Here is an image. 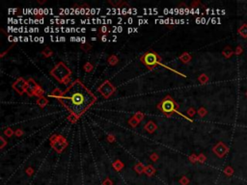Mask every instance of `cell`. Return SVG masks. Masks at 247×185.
<instances>
[{
    "label": "cell",
    "mask_w": 247,
    "mask_h": 185,
    "mask_svg": "<svg viewBox=\"0 0 247 185\" xmlns=\"http://www.w3.org/2000/svg\"><path fill=\"white\" fill-rule=\"evenodd\" d=\"M71 115L79 118L96 102L97 97L79 79L73 81L58 99Z\"/></svg>",
    "instance_id": "cell-1"
},
{
    "label": "cell",
    "mask_w": 247,
    "mask_h": 185,
    "mask_svg": "<svg viewBox=\"0 0 247 185\" xmlns=\"http://www.w3.org/2000/svg\"><path fill=\"white\" fill-rule=\"evenodd\" d=\"M50 74L55 78L57 81L63 84H68L70 82L71 71L65 65L63 62L58 63L50 71Z\"/></svg>",
    "instance_id": "cell-2"
},
{
    "label": "cell",
    "mask_w": 247,
    "mask_h": 185,
    "mask_svg": "<svg viewBox=\"0 0 247 185\" xmlns=\"http://www.w3.org/2000/svg\"><path fill=\"white\" fill-rule=\"evenodd\" d=\"M157 109L161 111L166 117H171L174 113H179V104L174 100L170 95H166L160 102L157 104Z\"/></svg>",
    "instance_id": "cell-3"
},
{
    "label": "cell",
    "mask_w": 247,
    "mask_h": 185,
    "mask_svg": "<svg viewBox=\"0 0 247 185\" xmlns=\"http://www.w3.org/2000/svg\"><path fill=\"white\" fill-rule=\"evenodd\" d=\"M140 61L143 65H145L150 71H153L158 65H162V58L153 50L147 51L140 57Z\"/></svg>",
    "instance_id": "cell-4"
},
{
    "label": "cell",
    "mask_w": 247,
    "mask_h": 185,
    "mask_svg": "<svg viewBox=\"0 0 247 185\" xmlns=\"http://www.w3.org/2000/svg\"><path fill=\"white\" fill-rule=\"evenodd\" d=\"M50 145L57 152L61 153L68 146L66 139L62 135H54L50 138Z\"/></svg>",
    "instance_id": "cell-5"
},
{
    "label": "cell",
    "mask_w": 247,
    "mask_h": 185,
    "mask_svg": "<svg viewBox=\"0 0 247 185\" xmlns=\"http://www.w3.org/2000/svg\"><path fill=\"white\" fill-rule=\"evenodd\" d=\"M97 91L102 95V97L104 98H109L115 92H116V88H115L114 85L109 80H105L104 82L97 88Z\"/></svg>",
    "instance_id": "cell-6"
},
{
    "label": "cell",
    "mask_w": 247,
    "mask_h": 185,
    "mask_svg": "<svg viewBox=\"0 0 247 185\" xmlns=\"http://www.w3.org/2000/svg\"><path fill=\"white\" fill-rule=\"evenodd\" d=\"M26 88H27V80L23 79V77H19L18 80H16L13 83V89L15 90L16 92H19V95H23L24 92H26Z\"/></svg>",
    "instance_id": "cell-7"
},
{
    "label": "cell",
    "mask_w": 247,
    "mask_h": 185,
    "mask_svg": "<svg viewBox=\"0 0 247 185\" xmlns=\"http://www.w3.org/2000/svg\"><path fill=\"white\" fill-rule=\"evenodd\" d=\"M40 85H38L35 80L32 79V78H29V79L27 80V88H26V92L27 95H29V97H34V92H35V91L37 89H38V87Z\"/></svg>",
    "instance_id": "cell-8"
},
{
    "label": "cell",
    "mask_w": 247,
    "mask_h": 185,
    "mask_svg": "<svg viewBox=\"0 0 247 185\" xmlns=\"http://www.w3.org/2000/svg\"><path fill=\"white\" fill-rule=\"evenodd\" d=\"M144 129L146 130V131H148L149 133H153L157 129V125H156V123H154V121H149L148 123L144 125Z\"/></svg>",
    "instance_id": "cell-9"
},
{
    "label": "cell",
    "mask_w": 247,
    "mask_h": 185,
    "mask_svg": "<svg viewBox=\"0 0 247 185\" xmlns=\"http://www.w3.org/2000/svg\"><path fill=\"white\" fill-rule=\"evenodd\" d=\"M213 151L216 153L218 156H222L224 153L227 151V149L222 143H219L217 146H215V147L213 149Z\"/></svg>",
    "instance_id": "cell-10"
},
{
    "label": "cell",
    "mask_w": 247,
    "mask_h": 185,
    "mask_svg": "<svg viewBox=\"0 0 247 185\" xmlns=\"http://www.w3.org/2000/svg\"><path fill=\"white\" fill-rule=\"evenodd\" d=\"M179 59L182 61L183 64H188L189 61L191 60V56L187 53V52H185V53H183V54L179 57Z\"/></svg>",
    "instance_id": "cell-11"
},
{
    "label": "cell",
    "mask_w": 247,
    "mask_h": 185,
    "mask_svg": "<svg viewBox=\"0 0 247 185\" xmlns=\"http://www.w3.org/2000/svg\"><path fill=\"white\" fill-rule=\"evenodd\" d=\"M48 103V100H47V97H39L38 98V100H37V104H38V105L41 107V108H44V107L47 105V104Z\"/></svg>",
    "instance_id": "cell-12"
},
{
    "label": "cell",
    "mask_w": 247,
    "mask_h": 185,
    "mask_svg": "<svg viewBox=\"0 0 247 185\" xmlns=\"http://www.w3.org/2000/svg\"><path fill=\"white\" fill-rule=\"evenodd\" d=\"M108 64L110 66H115L117 65L118 62H119V59H118V57L116 56V55H111V56L108 57Z\"/></svg>",
    "instance_id": "cell-13"
},
{
    "label": "cell",
    "mask_w": 247,
    "mask_h": 185,
    "mask_svg": "<svg viewBox=\"0 0 247 185\" xmlns=\"http://www.w3.org/2000/svg\"><path fill=\"white\" fill-rule=\"evenodd\" d=\"M99 37H102V36H103V35H107L109 32H110V29H109L107 26L103 25L99 28Z\"/></svg>",
    "instance_id": "cell-14"
},
{
    "label": "cell",
    "mask_w": 247,
    "mask_h": 185,
    "mask_svg": "<svg viewBox=\"0 0 247 185\" xmlns=\"http://www.w3.org/2000/svg\"><path fill=\"white\" fill-rule=\"evenodd\" d=\"M62 94H63V92H61V90L56 88V89L53 90V92H52V94L50 95V97H56L57 99H59V98L61 97Z\"/></svg>",
    "instance_id": "cell-15"
},
{
    "label": "cell",
    "mask_w": 247,
    "mask_h": 185,
    "mask_svg": "<svg viewBox=\"0 0 247 185\" xmlns=\"http://www.w3.org/2000/svg\"><path fill=\"white\" fill-rule=\"evenodd\" d=\"M42 54L44 55V57L48 58V57L52 56L53 52H52V50H51V49H50L49 47H45V50H43V51H42Z\"/></svg>",
    "instance_id": "cell-16"
},
{
    "label": "cell",
    "mask_w": 247,
    "mask_h": 185,
    "mask_svg": "<svg viewBox=\"0 0 247 185\" xmlns=\"http://www.w3.org/2000/svg\"><path fill=\"white\" fill-rule=\"evenodd\" d=\"M83 69H84V71L86 72H90V71H93L94 66L92 65L90 62H87V63H85V65H84V66H83Z\"/></svg>",
    "instance_id": "cell-17"
},
{
    "label": "cell",
    "mask_w": 247,
    "mask_h": 185,
    "mask_svg": "<svg viewBox=\"0 0 247 185\" xmlns=\"http://www.w3.org/2000/svg\"><path fill=\"white\" fill-rule=\"evenodd\" d=\"M128 123H130V125L131 127H136L137 125H138L139 121H137L134 117H132V118H130V120H128Z\"/></svg>",
    "instance_id": "cell-18"
},
{
    "label": "cell",
    "mask_w": 247,
    "mask_h": 185,
    "mask_svg": "<svg viewBox=\"0 0 247 185\" xmlns=\"http://www.w3.org/2000/svg\"><path fill=\"white\" fill-rule=\"evenodd\" d=\"M133 117L135 118L136 120L140 123V121H141L143 119H144V114H143V113H141V112H137V113H135V114H134Z\"/></svg>",
    "instance_id": "cell-19"
},
{
    "label": "cell",
    "mask_w": 247,
    "mask_h": 185,
    "mask_svg": "<svg viewBox=\"0 0 247 185\" xmlns=\"http://www.w3.org/2000/svg\"><path fill=\"white\" fill-rule=\"evenodd\" d=\"M113 167H114V168H116V170L120 171L121 168H123V167H124V165H123V163H122V162H121L120 160H117V161H115V162H114Z\"/></svg>",
    "instance_id": "cell-20"
},
{
    "label": "cell",
    "mask_w": 247,
    "mask_h": 185,
    "mask_svg": "<svg viewBox=\"0 0 247 185\" xmlns=\"http://www.w3.org/2000/svg\"><path fill=\"white\" fill-rule=\"evenodd\" d=\"M4 134L7 136V137H11V136H13L14 134H15V131H13L11 128H7L4 130Z\"/></svg>",
    "instance_id": "cell-21"
},
{
    "label": "cell",
    "mask_w": 247,
    "mask_h": 185,
    "mask_svg": "<svg viewBox=\"0 0 247 185\" xmlns=\"http://www.w3.org/2000/svg\"><path fill=\"white\" fill-rule=\"evenodd\" d=\"M208 80H209V78L207 77V75H205V74H202V75H200V76H199V81L202 84H205Z\"/></svg>",
    "instance_id": "cell-22"
},
{
    "label": "cell",
    "mask_w": 247,
    "mask_h": 185,
    "mask_svg": "<svg viewBox=\"0 0 247 185\" xmlns=\"http://www.w3.org/2000/svg\"><path fill=\"white\" fill-rule=\"evenodd\" d=\"M81 48H82L84 51L87 52V51H89V50H90V49L92 48V46H91V45H89V43L86 42V43H84V45H82Z\"/></svg>",
    "instance_id": "cell-23"
},
{
    "label": "cell",
    "mask_w": 247,
    "mask_h": 185,
    "mask_svg": "<svg viewBox=\"0 0 247 185\" xmlns=\"http://www.w3.org/2000/svg\"><path fill=\"white\" fill-rule=\"evenodd\" d=\"M68 119H69V121H70L71 123H75V121H77V120H78L79 118H77L76 116H74V115H71L70 117H69Z\"/></svg>",
    "instance_id": "cell-24"
},
{
    "label": "cell",
    "mask_w": 247,
    "mask_h": 185,
    "mask_svg": "<svg viewBox=\"0 0 247 185\" xmlns=\"http://www.w3.org/2000/svg\"><path fill=\"white\" fill-rule=\"evenodd\" d=\"M198 113H199V115L201 116V117H204V116L206 115V113H207V111H206V109L205 108H200L199 110H198Z\"/></svg>",
    "instance_id": "cell-25"
},
{
    "label": "cell",
    "mask_w": 247,
    "mask_h": 185,
    "mask_svg": "<svg viewBox=\"0 0 247 185\" xmlns=\"http://www.w3.org/2000/svg\"><path fill=\"white\" fill-rule=\"evenodd\" d=\"M135 169L138 173H141L143 170H144V168H143V165L142 164H137L135 166Z\"/></svg>",
    "instance_id": "cell-26"
},
{
    "label": "cell",
    "mask_w": 247,
    "mask_h": 185,
    "mask_svg": "<svg viewBox=\"0 0 247 185\" xmlns=\"http://www.w3.org/2000/svg\"><path fill=\"white\" fill-rule=\"evenodd\" d=\"M154 170L153 169V167L152 166H149L147 167V169H146V173H148V175H152V173H154Z\"/></svg>",
    "instance_id": "cell-27"
},
{
    "label": "cell",
    "mask_w": 247,
    "mask_h": 185,
    "mask_svg": "<svg viewBox=\"0 0 247 185\" xmlns=\"http://www.w3.org/2000/svg\"><path fill=\"white\" fill-rule=\"evenodd\" d=\"M195 114V110L193 108H189L187 110V115L189 116V117H192V116H194Z\"/></svg>",
    "instance_id": "cell-28"
},
{
    "label": "cell",
    "mask_w": 247,
    "mask_h": 185,
    "mask_svg": "<svg viewBox=\"0 0 247 185\" xmlns=\"http://www.w3.org/2000/svg\"><path fill=\"white\" fill-rule=\"evenodd\" d=\"M15 134H16V136H18V137H21V136L23 134V131H22L21 129H18V130H16V131L15 132Z\"/></svg>",
    "instance_id": "cell-29"
},
{
    "label": "cell",
    "mask_w": 247,
    "mask_h": 185,
    "mask_svg": "<svg viewBox=\"0 0 247 185\" xmlns=\"http://www.w3.org/2000/svg\"><path fill=\"white\" fill-rule=\"evenodd\" d=\"M107 140H108V142H110V143H113V142L115 141V137L113 135H108Z\"/></svg>",
    "instance_id": "cell-30"
},
{
    "label": "cell",
    "mask_w": 247,
    "mask_h": 185,
    "mask_svg": "<svg viewBox=\"0 0 247 185\" xmlns=\"http://www.w3.org/2000/svg\"><path fill=\"white\" fill-rule=\"evenodd\" d=\"M157 158H158V155H157L156 153H153V154L151 155V159H152L153 161H156Z\"/></svg>",
    "instance_id": "cell-31"
},
{
    "label": "cell",
    "mask_w": 247,
    "mask_h": 185,
    "mask_svg": "<svg viewBox=\"0 0 247 185\" xmlns=\"http://www.w3.org/2000/svg\"><path fill=\"white\" fill-rule=\"evenodd\" d=\"M99 38H100V40H102V42H105L106 40H107V35H103V36L99 37Z\"/></svg>",
    "instance_id": "cell-32"
},
{
    "label": "cell",
    "mask_w": 247,
    "mask_h": 185,
    "mask_svg": "<svg viewBox=\"0 0 247 185\" xmlns=\"http://www.w3.org/2000/svg\"><path fill=\"white\" fill-rule=\"evenodd\" d=\"M1 141H2V145H1V149H3V147H5V145H6V142H5L4 138L1 137Z\"/></svg>",
    "instance_id": "cell-33"
},
{
    "label": "cell",
    "mask_w": 247,
    "mask_h": 185,
    "mask_svg": "<svg viewBox=\"0 0 247 185\" xmlns=\"http://www.w3.org/2000/svg\"><path fill=\"white\" fill-rule=\"evenodd\" d=\"M189 159H190L191 161H195L197 159V157H196V156H194V155H191L190 157H189Z\"/></svg>",
    "instance_id": "cell-34"
},
{
    "label": "cell",
    "mask_w": 247,
    "mask_h": 185,
    "mask_svg": "<svg viewBox=\"0 0 247 185\" xmlns=\"http://www.w3.org/2000/svg\"><path fill=\"white\" fill-rule=\"evenodd\" d=\"M122 31H123V27H121V26L117 27V32H122Z\"/></svg>",
    "instance_id": "cell-35"
},
{
    "label": "cell",
    "mask_w": 247,
    "mask_h": 185,
    "mask_svg": "<svg viewBox=\"0 0 247 185\" xmlns=\"http://www.w3.org/2000/svg\"><path fill=\"white\" fill-rule=\"evenodd\" d=\"M59 39H60V42H65V40H66V38H65V37H60Z\"/></svg>",
    "instance_id": "cell-36"
},
{
    "label": "cell",
    "mask_w": 247,
    "mask_h": 185,
    "mask_svg": "<svg viewBox=\"0 0 247 185\" xmlns=\"http://www.w3.org/2000/svg\"><path fill=\"white\" fill-rule=\"evenodd\" d=\"M39 42H41V43L44 42V38H43V37H40V39H39Z\"/></svg>",
    "instance_id": "cell-37"
},
{
    "label": "cell",
    "mask_w": 247,
    "mask_h": 185,
    "mask_svg": "<svg viewBox=\"0 0 247 185\" xmlns=\"http://www.w3.org/2000/svg\"><path fill=\"white\" fill-rule=\"evenodd\" d=\"M128 23H130V24H131V23L133 22V19H132V18H128Z\"/></svg>",
    "instance_id": "cell-38"
},
{
    "label": "cell",
    "mask_w": 247,
    "mask_h": 185,
    "mask_svg": "<svg viewBox=\"0 0 247 185\" xmlns=\"http://www.w3.org/2000/svg\"><path fill=\"white\" fill-rule=\"evenodd\" d=\"M39 39H40V38H38V37L34 38V42H39Z\"/></svg>",
    "instance_id": "cell-39"
},
{
    "label": "cell",
    "mask_w": 247,
    "mask_h": 185,
    "mask_svg": "<svg viewBox=\"0 0 247 185\" xmlns=\"http://www.w3.org/2000/svg\"><path fill=\"white\" fill-rule=\"evenodd\" d=\"M28 39H29V38H27V37H24V38H23V40H24V42H28V40H29Z\"/></svg>",
    "instance_id": "cell-40"
},
{
    "label": "cell",
    "mask_w": 247,
    "mask_h": 185,
    "mask_svg": "<svg viewBox=\"0 0 247 185\" xmlns=\"http://www.w3.org/2000/svg\"><path fill=\"white\" fill-rule=\"evenodd\" d=\"M71 42H73V40H76V38L71 37Z\"/></svg>",
    "instance_id": "cell-41"
},
{
    "label": "cell",
    "mask_w": 247,
    "mask_h": 185,
    "mask_svg": "<svg viewBox=\"0 0 247 185\" xmlns=\"http://www.w3.org/2000/svg\"><path fill=\"white\" fill-rule=\"evenodd\" d=\"M80 30H81V32H83V33H85V32H86V29H85V28H81Z\"/></svg>",
    "instance_id": "cell-42"
},
{
    "label": "cell",
    "mask_w": 247,
    "mask_h": 185,
    "mask_svg": "<svg viewBox=\"0 0 247 185\" xmlns=\"http://www.w3.org/2000/svg\"><path fill=\"white\" fill-rule=\"evenodd\" d=\"M132 30H133L132 28H128V33H131V32H132Z\"/></svg>",
    "instance_id": "cell-43"
},
{
    "label": "cell",
    "mask_w": 247,
    "mask_h": 185,
    "mask_svg": "<svg viewBox=\"0 0 247 185\" xmlns=\"http://www.w3.org/2000/svg\"><path fill=\"white\" fill-rule=\"evenodd\" d=\"M38 3H40V4H44L45 1H39V0H38Z\"/></svg>",
    "instance_id": "cell-44"
}]
</instances>
